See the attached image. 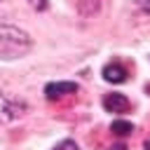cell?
Segmentation results:
<instances>
[{
    "label": "cell",
    "mask_w": 150,
    "mask_h": 150,
    "mask_svg": "<svg viewBox=\"0 0 150 150\" xmlns=\"http://www.w3.org/2000/svg\"><path fill=\"white\" fill-rule=\"evenodd\" d=\"M33 40L26 30L12 23H0V61H14L30 52Z\"/></svg>",
    "instance_id": "cell-1"
},
{
    "label": "cell",
    "mask_w": 150,
    "mask_h": 150,
    "mask_svg": "<svg viewBox=\"0 0 150 150\" xmlns=\"http://www.w3.org/2000/svg\"><path fill=\"white\" fill-rule=\"evenodd\" d=\"M26 115V103L0 91V124H9Z\"/></svg>",
    "instance_id": "cell-2"
},
{
    "label": "cell",
    "mask_w": 150,
    "mask_h": 150,
    "mask_svg": "<svg viewBox=\"0 0 150 150\" xmlns=\"http://www.w3.org/2000/svg\"><path fill=\"white\" fill-rule=\"evenodd\" d=\"M75 91H77L75 82H47L45 84V98H49V101H56V98L75 94Z\"/></svg>",
    "instance_id": "cell-3"
},
{
    "label": "cell",
    "mask_w": 150,
    "mask_h": 150,
    "mask_svg": "<svg viewBox=\"0 0 150 150\" xmlns=\"http://www.w3.org/2000/svg\"><path fill=\"white\" fill-rule=\"evenodd\" d=\"M103 108H105L108 112H127V110L131 108V103H129L127 96H122V94H117V91H110V94L103 96Z\"/></svg>",
    "instance_id": "cell-4"
},
{
    "label": "cell",
    "mask_w": 150,
    "mask_h": 150,
    "mask_svg": "<svg viewBox=\"0 0 150 150\" xmlns=\"http://www.w3.org/2000/svg\"><path fill=\"white\" fill-rule=\"evenodd\" d=\"M103 80H108V82H112V84H120V82L127 80V70H124L120 63H108V66L103 68Z\"/></svg>",
    "instance_id": "cell-5"
},
{
    "label": "cell",
    "mask_w": 150,
    "mask_h": 150,
    "mask_svg": "<svg viewBox=\"0 0 150 150\" xmlns=\"http://www.w3.org/2000/svg\"><path fill=\"white\" fill-rule=\"evenodd\" d=\"M110 129H112L115 136H129V134L134 131V124L127 122V120H115V122L110 124Z\"/></svg>",
    "instance_id": "cell-6"
},
{
    "label": "cell",
    "mask_w": 150,
    "mask_h": 150,
    "mask_svg": "<svg viewBox=\"0 0 150 150\" xmlns=\"http://www.w3.org/2000/svg\"><path fill=\"white\" fill-rule=\"evenodd\" d=\"M52 150H80V145H77L75 141H70V138H68V141H61L59 145H54Z\"/></svg>",
    "instance_id": "cell-7"
},
{
    "label": "cell",
    "mask_w": 150,
    "mask_h": 150,
    "mask_svg": "<svg viewBox=\"0 0 150 150\" xmlns=\"http://www.w3.org/2000/svg\"><path fill=\"white\" fill-rule=\"evenodd\" d=\"M138 5H141V9L150 12V0H138Z\"/></svg>",
    "instance_id": "cell-8"
},
{
    "label": "cell",
    "mask_w": 150,
    "mask_h": 150,
    "mask_svg": "<svg viewBox=\"0 0 150 150\" xmlns=\"http://www.w3.org/2000/svg\"><path fill=\"white\" fill-rule=\"evenodd\" d=\"M30 2H33V5L38 7V9H42V7H47V2H42V0H30Z\"/></svg>",
    "instance_id": "cell-9"
},
{
    "label": "cell",
    "mask_w": 150,
    "mask_h": 150,
    "mask_svg": "<svg viewBox=\"0 0 150 150\" xmlns=\"http://www.w3.org/2000/svg\"><path fill=\"white\" fill-rule=\"evenodd\" d=\"M0 2H5V0H0Z\"/></svg>",
    "instance_id": "cell-10"
}]
</instances>
